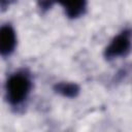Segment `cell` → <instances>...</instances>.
<instances>
[{
  "mask_svg": "<svg viewBox=\"0 0 132 132\" xmlns=\"http://www.w3.org/2000/svg\"><path fill=\"white\" fill-rule=\"evenodd\" d=\"M16 46V34L10 24H5L0 29V54L3 58L9 57Z\"/></svg>",
  "mask_w": 132,
  "mask_h": 132,
  "instance_id": "cell-3",
  "label": "cell"
},
{
  "mask_svg": "<svg viewBox=\"0 0 132 132\" xmlns=\"http://www.w3.org/2000/svg\"><path fill=\"white\" fill-rule=\"evenodd\" d=\"M15 0H0V5H1V10L4 11L11 3H13Z\"/></svg>",
  "mask_w": 132,
  "mask_h": 132,
  "instance_id": "cell-8",
  "label": "cell"
},
{
  "mask_svg": "<svg viewBox=\"0 0 132 132\" xmlns=\"http://www.w3.org/2000/svg\"><path fill=\"white\" fill-rule=\"evenodd\" d=\"M131 75H132V65L131 64L125 65L114 74L112 81H113V84H120V82L126 81Z\"/></svg>",
  "mask_w": 132,
  "mask_h": 132,
  "instance_id": "cell-6",
  "label": "cell"
},
{
  "mask_svg": "<svg viewBox=\"0 0 132 132\" xmlns=\"http://www.w3.org/2000/svg\"><path fill=\"white\" fill-rule=\"evenodd\" d=\"M36 2L40 11L44 13L53 7V5L56 3V0H36Z\"/></svg>",
  "mask_w": 132,
  "mask_h": 132,
  "instance_id": "cell-7",
  "label": "cell"
},
{
  "mask_svg": "<svg viewBox=\"0 0 132 132\" xmlns=\"http://www.w3.org/2000/svg\"><path fill=\"white\" fill-rule=\"evenodd\" d=\"M33 88L30 72L20 69L11 73L5 82V99L13 108H20L28 100Z\"/></svg>",
  "mask_w": 132,
  "mask_h": 132,
  "instance_id": "cell-1",
  "label": "cell"
},
{
  "mask_svg": "<svg viewBox=\"0 0 132 132\" xmlns=\"http://www.w3.org/2000/svg\"><path fill=\"white\" fill-rule=\"evenodd\" d=\"M54 91L65 98H75L78 96L80 92V88L75 82L60 81L54 86Z\"/></svg>",
  "mask_w": 132,
  "mask_h": 132,
  "instance_id": "cell-5",
  "label": "cell"
},
{
  "mask_svg": "<svg viewBox=\"0 0 132 132\" xmlns=\"http://www.w3.org/2000/svg\"><path fill=\"white\" fill-rule=\"evenodd\" d=\"M131 45H132V30L124 29L111 39L109 44L105 47L103 56L107 61H112L118 58L126 57L130 53Z\"/></svg>",
  "mask_w": 132,
  "mask_h": 132,
  "instance_id": "cell-2",
  "label": "cell"
},
{
  "mask_svg": "<svg viewBox=\"0 0 132 132\" xmlns=\"http://www.w3.org/2000/svg\"><path fill=\"white\" fill-rule=\"evenodd\" d=\"M64 9L69 19H77L87 10V0H56Z\"/></svg>",
  "mask_w": 132,
  "mask_h": 132,
  "instance_id": "cell-4",
  "label": "cell"
}]
</instances>
